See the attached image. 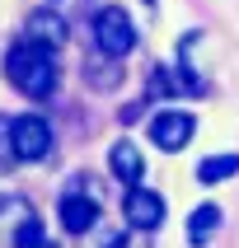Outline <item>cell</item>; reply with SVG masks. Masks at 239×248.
<instances>
[{
  "instance_id": "cell-10",
  "label": "cell",
  "mask_w": 239,
  "mask_h": 248,
  "mask_svg": "<svg viewBox=\"0 0 239 248\" xmlns=\"http://www.w3.org/2000/svg\"><path fill=\"white\" fill-rule=\"evenodd\" d=\"M235 173H239V155H216V159L197 164V178L202 183H221V178H235Z\"/></svg>"
},
{
  "instance_id": "cell-6",
  "label": "cell",
  "mask_w": 239,
  "mask_h": 248,
  "mask_svg": "<svg viewBox=\"0 0 239 248\" xmlns=\"http://www.w3.org/2000/svg\"><path fill=\"white\" fill-rule=\"evenodd\" d=\"M94 220H98V202H94V197H80V192L61 197V225H66L70 234L94 230Z\"/></svg>"
},
{
  "instance_id": "cell-1",
  "label": "cell",
  "mask_w": 239,
  "mask_h": 248,
  "mask_svg": "<svg viewBox=\"0 0 239 248\" xmlns=\"http://www.w3.org/2000/svg\"><path fill=\"white\" fill-rule=\"evenodd\" d=\"M5 75L14 80V89H24L28 98H42L56 89V61H52V47L24 38L14 42L10 56H5Z\"/></svg>"
},
{
  "instance_id": "cell-11",
  "label": "cell",
  "mask_w": 239,
  "mask_h": 248,
  "mask_svg": "<svg viewBox=\"0 0 239 248\" xmlns=\"http://www.w3.org/2000/svg\"><path fill=\"white\" fill-rule=\"evenodd\" d=\"M14 244H19V248H47V234H42V225L33 220V216H28V220L19 225V234H14Z\"/></svg>"
},
{
  "instance_id": "cell-2",
  "label": "cell",
  "mask_w": 239,
  "mask_h": 248,
  "mask_svg": "<svg viewBox=\"0 0 239 248\" xmlns=\"http://www.w3.org/2000/svg\"><path fill=\"white\" fill-rule=\"evenodd\" d=\"M94 42H98V52H103V56L122 61V56L136 47V24L127 19V10L108 5V10H98V19H94Z\"/></svg>"
},
{
  "instance_id": "cell-9",
  "label": "cell",
  "mask_w": 239,
  "mask_h": 248,
  "mask_svg": "<svg viewBox=\"0 0 239 248\" xmlns=\"http://www.w3.org/2000/svg\"><path fill=\"white\" fill-rule=\"evenodd\" d=\"M108 164H112V173H117L122 183H131V187H136L141 173H145V159H141V150H136V145H127V140H117V145H112Z\"/></svg>"
},
{
  "instance_id": "cell-5",
  "label": "cell",
  "mask_w": 239,
  "mask_h": 248,
  "mask_svg": "<svg viewBox=\"0 0 239 248\" xmlns=\"http://www.w3.org/2000/svg\"><path fill=\"white\" fill-rule=\"evenodd\" d=\"M159 220H164L159 192H145V187L127 192V225H131V230H159Z\"/></svg>"
},
{
  "instance_id": "cell-4",
  "label": "cell",
  "mask_w": 239,
  "mask_h": 248,
  "mask_svg": "<svg viewBox=\"0 0 239 248\" xmlns=\"http://www.w3.org/2000/svg\"><path fill=\"white\" fill-rule=\"evenodd\" d=\"M150 140L159 150H183L188 140H192V117L183 108H164L150 117Z\"/></svg>"
},
{
  "instance_id": "cell-8",
  "label": "cell",
  "mask_w": 239,
  "mask_h": 248,
  "mask_svg": "<svg viewBox=\"0 0 239 248\" xmlns=\"http://www.w3.org/2000/svg\"><path fill=\"white\" fill-rule=\"evenodd\" d=\"M216 230H221V206H197L192 216H188V244L192 248H207L211 239H216Z\"/></svg>"
},
{
  "instance_id": "cell-3",
  "label": "cell",
  "mask_w": 239,
  "mask_h": 248,
  "mask_svg": "<svg viewBox=\"0 0 239 248\" xmlns=\"http://www.w3.org/2000/svg\"><path fill=\"white\" fill-rule=\"evenodd\" d=\"M5 131H10V145H14L19 159H42V155L52 150V126H47V117L24 112V117H14Z\"/></svg>"
},
{
  "instance_id": "cell-7",
  "label": "cell",
  "mask_w": 239,
  "mask_h": 248,
  "mask_svg": "<svg viewBox=\"0 0 239 248\" xmlns=\"http://www.w3.org/2000/svg\"><path fill=\"white\" fill-rule=\"evenodd\" d=\"M28 38L42 42V47H61V42H66V19L56 10H38L28 19Z\"/></svg>"
}]
</instances>
